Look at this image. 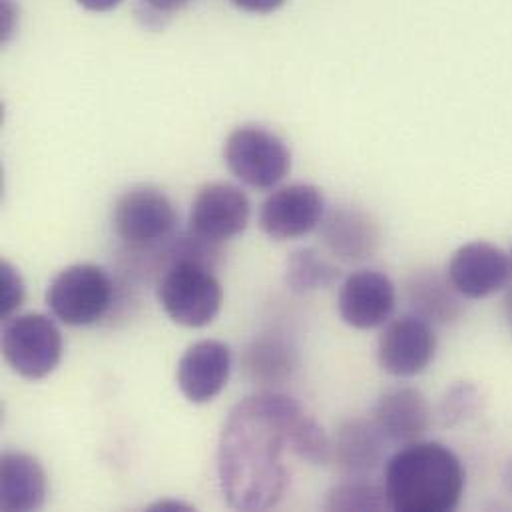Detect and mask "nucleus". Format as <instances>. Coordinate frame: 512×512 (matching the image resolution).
Masks as SVG:
<instances>
[{"label": "nucleus", "mask_w": 512, "mask_h": 512, "mask_svg": "<svg viewBox=\"0 0 512 512\" xmlns=\"http://www.w3.org/2000/svg\"><path fill=\"white\" fill-rule=\"evenodd\" d=\"M315 467L333 461L323 427L289 395L259 393L240 401L220 435L218 477L226 503L236 511L275 509L289 487L283 455Z\"/></svg>", "instance_id": "1"}, {"label": "nucleus", "mask_w": 512, "mask_h": 512, "mask_svg": "<svg viewBox=\"0 0 512 512\" xmlns=\"http://www.w3.org/2000/svg\"><path fill=\"white\" fill-rule=\"evenodd\" d=\"M383 487L391 511L449 512L465 495L467 473L447 445L417 441L387 459Z\"/></svg>", "instance_id": "2"}, {"label": "nucleus", "mask_w": 512, "mask_h": 512, "mask_svg": "<svg viewBox=\"0 0 512 512\" xmlns=\"http://www.w3.org/2000/svg\"><path fill=\"white\" fill-rule=\"evenodd\" d=\"M158 299L174 323L198 329L210 325L222 311L224 289L212 265L174 256L160 275Z\"/></svg>", "instance_id": "3"}, {"label": "nucleus", "mask_w": 512, "mask_h": 512, "mask_svg": "<svg viewBox=\"0 0 512 512\" xmlns=\"http://www.w3.org/2000/svg\"><path fill=\"white\" fill-rule=\"evenodd\" d=\"M114 303L112 277L94 263H74L54 275L46 289L50 313L70 327L98 323Z\"/></svg>", "instance_id": "4"}, {"label": "nucleus", "mask_w": 512, "mask_h": 512, "mask_svg": "<svg viewBox=\"0 0 512 512\" xmlns=\"http://www.w3.org/2000/svg\"><path fill=\"white\" fill-rule=\"evenodd\" d=\"M178 228L172 200L158 188L136 186L124 192L114 208V232L134 252L164 248Z\"/></svg>", "instance_id": "5"}, {"label": "nucleus", "mask_w": 512, "mask_h": 512, "mask_svg": "<svg viewBox=\"0 0 512 512\" xmlns=\"http://www.w3.org/2000/svg\"><path fill=\"white\" fill-rule=\"evenodd\" d=\"M64 341L58 325L44 313L10 317L2 331V355L24 379L48 377L62 361Z\"/></svg>", "instance_id": "6"}, {"label": "nucleus", "mask_w": 512, "mask_h": 512, "mask_svg": "<svg viewBox=\"0 0 512 512\" xmlns=\"http://www.w3.org/2000/svg\"><path fill=\"white\" fill-rule=\"evenodd\" d=\"M224 158L230 172L256 190H273L291 170V152L287 144L263 126L236 128L224 146Z\"/></svg>", "instance_id": "7"}, {"label": "nucleus", "mask_w": 512, "mask_h": 512, "mask_svg": "<svg viewBox=\"0 0 512 512\" xmlns=\"http://www.w3.org/2000/svg\"><path fill=\"white\" fill-rule=\"evenodd\" d=\"M437 355V335L431 323L419 315H403L391 321L379 337L377 359L385 373L407 379L429 369Z\"/></svg>", "instance_id": "8"}, {"label": "nucleus", "mask_w": 512, "mask_h": 512, "mask_svg": "<svg viewBox=\"0 0 512 512\" xmlns=\"http://www.w3.org/2000/svg\"><path fill=\"white\" fill-rule=\"evenodd\" d=\"M325 218L323 192L311 184H291L275 190L259 210V228L277 242L297 240L321 226Z\"/></svg>", "instance_id": "9"}, {"label": "nucleus", "mask_w": 512, "mask_h": 512, "mask_svg": "<svg viewBox=\"0 0 512 512\" xmlns=\"http://www.w3.org/2000/svg\"><path fill=\"white\" fill-rule=\"evenodd\" d=\"M252 216V204L238 186L214 182L206 184L194 198L190 210V232L222 244L240 236Z\"/></svg>", "instance_id": "10"}, {"label": "nucleus", "mask_w": 512, "mask_h": 512, "mask_svg": "<svg viewBox=\"0 0 512 512\" xmlns=\"http://www.w3.org/2000/svg\"><path fill=\"white\" fill-rule=\"evenodd\" d=\"M397 305V291L391 277L377 269L353 271L341 285L337 309L341 319L355 329L385 325Z\"/></svg>", "instance_id": "11"}, {"label": "nucleus", "mask_w": 512, "mask_h": 512, "mask_svg": "<svg viewBox=\"0 0 512 512\" xmlns=\"http://www.w3.org/2000/svg\"><path fill=\"white\" fill-rule=\"evenodd\" d=\"M512 259L489 242L461 246L447 265V277L465 299H485L507 287Z\"/></svg>", "instance_id": "12"}, {"label": "nucleus", "mask_w": 512, "mask_h": 512, "mask_svg": "<svg viewBox=\"0 0 512 512\" xmlns=\"http://www.w3.org/2000/svg\"><path fill=\"white\" fill-rule=\"evenodd\" d=\"M232 375V351L216 339H202L190 345L178 361L176 383L182 395L196 405L214 401Z\"/></svg>", "instance_id": "13"}, {"label": "nucleus", "mask_w": 512, "mask_h": 512, "mask_svg": "<svg viewBox=\"0 0 512 512\" xmlns=\"http://www.w3.org/2000/svg\"><path fill=\"white\" fill-rule=\"evenodd\" d=\"M373 421L391 445H411L423 439L431 425V407L415 387L385 391L373 409Z\"/></svg>", "instance_id": "14"}, {"label": "nucleus", "mask_w": 512, "mask_h": 512, "mask_svg": "<svg viewBox=\"0 0 512 512\" xmlns=\"http://www.w3.org/2000/svg\"><path fill=\"white\" fill-rule=\"evenodd\" d=\"M391 443L375 425L367 419L345 421L333 443V459L345 477L371 479L381 467H385L389 455L387 447Z\"/></svg>", "instance_id": "15"}, {"label": "nucleus", "mask_w": 512, "mask_h": 512, "mask_svg": "<svg viewBox=\"0 0 512 512\" xmlns=\"http://www.w3.org/2000/svg\"><path fill=\"white\" fill-rule=\"evenodd\" d=\"M48 481L42 465L28 453L8 451L0 459V509L30 512L42 509Z\"/></svg>", "instance_id": "16"}, {"label": "nucleus", "mask_w": 512, "mask_h": 512, "mask_svg": "<svg viewBox=\"0 0 512 512\" xmlns=\"http://www.w3.org/2000/svg\"><path fill=\"white\" fill-rule=\"evenodd\" d=\"M321 238L333 256L361 261L375 254L379 230L367 214L355 208H335L321 222Z\"/></svg>", "instance_id": "17"}, {"label": "nucleus", "mask_w": 512, "mask_h": 512, "mask_svg": "<svg viewBox=\"0 0 512 512\" xmlns=\"http://www.w3.org/2000/svg\"><path fill=\"white\" fill-rule=\"evenodd\" d=\"M409 303L415 315L437 323L459 319L465 309V297L453 287L449 277L437 271H419L407 283Z\"/></svg>", "instance_id": "18"}, {"label": "nucleus", "mask_w": 512, "mask_h": 512, "mask_svg": "<svg viewBox=\"0 0 512 512\" xmlns=\"http://www.w3.org/2000/svg\"><path fill=\"white\" fill-rule=\"evenodd\" d=\"M339 279V267L311 248L295 250L285 267V283L293 293H311L331 287Z\"/></svg>", "instance_id": "19"}, {"label": "nucleus", "mask_w": 512, "mask_h": 512, "mask_svg": "<svg viewBox=\"0 0 512 512\" xmlns=\"http://www.w3.org/2000/svg\"><path fill=\"white\" fill-rule=\"evenodd\" d=\"M327 511H383L389 509L385 487L371 479L345 477L337 483L325 501Z\"/></svg>", "instance_id": "20"}, {"label": "nucleus", "mask_w": 512, "mask_h": 512, "mask_svg": "<svg viewBox=\"0 0 512 512\" xmlns=\"http://www.w3.org/2000/svg\"><path fill=\"white\" fill-rule=\"evenodd\" d=\"M248 369L257 379L281 381L295 369V351L281 339H263L248 351Z\"/></svg>", "instance_id": "21"}, {"label": "nucleus", "mask_w": 512, "mask_h": 512, "mask_svg": "<svg viewBox=\"0 0 512 512\" xmlns=\"http://www.w3.org/2000/svg\"><path fill=\"white\" fill-rule=\"evenodd\" d=\"M483 407V395L473 383L453 385L441 401V415L445 425H461L477 417Z\"/></svg>", "instance_id": "22"}, {"label": "nucleus", "mask_w": 512, "mask_h": 512, "mask_svg": "<svg viewBox=\"0 0 512 512\" xmlns=\"http://www.w3.org/2000/svg\"><path fill=\"white\" fill-rule=\"evenodd\" d=\"M24 301V281L8 261L0 263V317L8 321Z\"/></svg>", "instance_id": "23"}, {"label": "nucleus", "mask_w": 512, "mask_h": 512, "mask_svg": "<svg viewBox=\"0 0 512 512\" xmlns=\"http://www.w3.org/2000/svg\"><path fill=\"white\" fill-rule=\"evenodd\" d=\"M238 8L252 12V14H269L281 8L287 0H232Z\"/></svg>", "instance_id": "24"}, {"label": "nucleus", "mask_w": 512, "mask_h": 512, "mask_svg": "<svg viewBox=\"0 0 512 512\" xmlns=\"http://www.w3.org/2000/svg\"><path fill=\"white\" fill-rule=\"evenodd\" d=\"M142 2L158 14H172L186 8L192 0H142Z\"/></svg>", "instance_id": "25"}, {"label": "nucleus", "mask_w": 512, "mask_h": 512, "mask_svg": "<svg viewBox=\"0 0 512 512\" xmlns=\"http://www.w3.org/2000/svg\"><path fill=\"white\" fill-rule=\"evenodd\" d=\"M76 2L90 12H108L116 8L122 0H76Z\"/></svg>", "instance_id": "26"}, {"label": "nucleus", "mask_w": 512, "mask_h": 512, "mask_svg": "<svg viewBox=\"0 0 512 512\" xmlns=\"http://www.w3.org/2000/svg\"><path fill=\"white\" fill-rule=\"evenodd\" d=\"M148 511H192V507L178 503V501H160V503L148 507Z\"/></svg>", "instance_id": "27"}, {"label": "nucleus", "mask_w": 512, "mask_h": 512, "mask_svg": "<svg viewBox=\"0 0 512 512\" xmlns=\"http://www.w3.org/2000/svg\"><path fill=\"white\" fill-rule=\"evenodd\" d=\"M503 483H505L507 493L512 497V457L509 459V463H507L505 471H503Z\"/></svg>", "instance_id": "28"}, {"label": "nucleus", "mask_w": 512, "mask_h": 512, "mask_svg": "<svg viewBox=\"0 0 512 512\" xmlns=\"http://www.w3.org/2000/svg\"><path fill=\"white\" fill-rule=\"evenodd\" d=\"M505 317H507V323L512 329V287L505 295Z\"/></svg>", "instance_id": "29"}]
</instances>
